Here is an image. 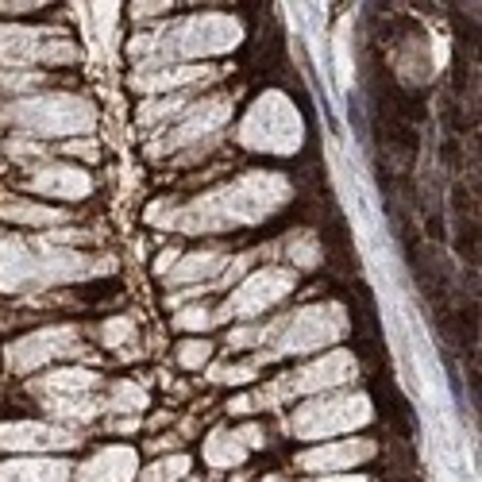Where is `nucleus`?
I'll return each mask as SVG.
<instances>
[{
  "instance_id": "obj_1",
  "label": "nucleus",
  "mask_w": 482,
  "mask_h": 482,
  "mask_svg": "<svg viewBox=\"0 0 482 482\" xmlns=\"http://www.w3.org/2000/svg\"><path fill=\"white\" fill-rule=\"evenodd\" d=\"M0 444L4 448H66L70 433L62 428H42V424H8L0 428Z\"/></svg>"
},
{
  "instance_id": "obj_2",
  "label": "nucleus",
  "mask_w": 482,
  "mask_h": 482,
  "mask_svg": "<svg viewBox=\"0 0 482 482\" xmlns=\"http://www.w3.org/2000/svg\"><path fill=\"white\" fill-rule=\"evenodd\" d=\"M132 463H135V459L127 456V451H116V448H112V451L97 456L89 467H85L81 482H100V479H104V482H124L127 471H132Z\"/></svg>"
},
{
  "instance_id": "obj_3",
  "label": "nucleus",
  "mask_w": 482,
  "mask_h": 482,
  "mask_svg": "<svg viewBox=\"0 0 482 482\" xmlns=\"http://www.w3.org/2000/svg\"><path fill=\"white\" fill-rule=\"evenodd\" d=\"M366 456H371V444H332V448L301 456V467H340V463H355V459H366Z\"/></svg>"
},
{
  "instance_id": "obj_4",
  "label": "nucleus",
  "mask_w": 482,
  "mask_h": 482,
  "mask_svg": "<svg viewBox=\"0 0 482 482\" xmlns=\"http://www.w3.org/2000/svg\"><path fill=\"white\" fill-rule=\"evenodd\" d=\"M208 351H212L208 343H201V340L193 343V340H189V343H182V363H185V366H201V363L208 359Z\"/></svg>"
},
{
  "instance_id": "obj_5",
  "label": "nucleus",
  "mask_w": 482,
  "mask_h": 482,
  "mask_svg": "<svg viewBox=\"0 0 482 482\" xmlns=\"http://www.w3.org/2000/svg\"><path fill=\"white\" fill-rule=\"evenodd\" d=\"M178 471H185V459H170V463H158V467H155V474H147L143 482H170V479H178Z\"/></svg>"
},
{
  "instance_id": "obj_6",
  "label": "nucleus",
  "mask_w": 482,
  "mask_h": 482,
  "mask_svg": "<svg viewBox=\"0 0 482 482\" xmlns=\"http://www.w3.org/2000/svg\"><path fill=\"white\" fill-rule=\"evenodd\" d=\"M178 320H182L185 328H193V325H208L212 316H208L205 309H189V313H182V316H178Z\"/></svg>"
},
{
  "instance_id": "obj_7",
  "label": "nucleus",
  "mask_w": 482,
  "mask_h": 482,
  "mask_svg": "<svg viewBox=\"0 0 482 482\" xmlns=\"http://www.w3.org/2000/svg\"><path fill=\"white\" fill-rule=\"evenodd\" d=\"M127 332H132V320H116V325H109V328H104V336H109V343L124 340Z\"/></svg>"
},
{
  "instance_id": "obj_8",
  "label": "nucleus",
  "mask_w": 482,
  "mask_h": 482,
  "mask_svg": "<svg viewBox=\"0 0 482 482\" xmlns=\"http://www.w3.org/2000/svg\"><path fill=\"white\" fill-rule=\"evenodd\" d=\"M328 482H366V479H328Z\"/></svg>"
},
{
  "instance_id": "obj_9",
  "label": "nucleus",
  "mask_w": 482,
  "mask_h": 482,
  "mask_svg": "<svg viewBox=\"0 0 482 482\" xmlns=\"http://www.w3.org/2000/svg\"><path fill=\"white\" fill-rule=\"evenodd\" d=\"M270 482H282V479H270Z\"/></svg>"
}]
</instances>
